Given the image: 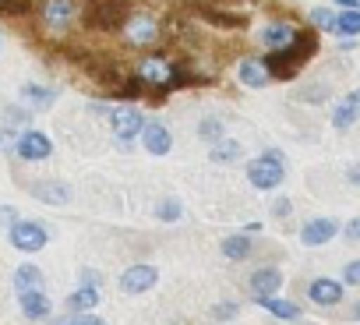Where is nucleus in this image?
<instances>
[{
    "mask_svg": "<svg viewBox=\"0 0 360 325\" xmlns=\"http://www.w3.org/2000/svg\"><path fill=\"white\" fill-rule=\"evenodd\" d=\"M18 300H22V311H25V318H46L50 314V297L43 293V290H25V293H18Z\"/></svg>",
    "mask_w": 360,
    "mask_h": 325,
    "instance_id": "a211bd4d",
    "label": "nucleus"
},
{
    "mask_svg": "<svg viewBox=\"0 0 360 325\" xmlns=\"http://www.w3.org/2000/svg\"><path fill=\"white\" fill-rule=\"evenodd\" d=\"M25 120H29V113H22V110H8V113H4V124H8V131H11V127H22Z\"/></svg>",
    "mask_w": 360,
    "mask_h": 325,
    "instance_id": "c756f323",
    "label": "nucleus"
},
{
    "mask_svg": "<svg viewBox=\"0 0 360 325\" xmlns=\"http://www.w3.org/2000/svg\"><path fill=\"white\" fill-rule=\"evenodd\" d=\"M248 255H251V237H248V234H233V237L223 241V258H230V262H244Z\"/></svg>",
    "mask_w": 360,
    "mask_h": 325,
    "instance_id": "aec40b11",
    "label": "nucleus"
},
{
    "mask_svg": "<svg viewBox=\"0 0 360 325\" xmlns=\"http://www.w3.org/2000/svg\"><path fill=\"white\" fill-rule=\"evenodd\" d=\"M290 209H293L290 198H276V202H272V216H290Z\"/></svg>",
    "mask_w": 360,
    "mask_h": 325,
    "instance_id": "473e14b6",
    "label": "nucleus"
},
{
    "mask_svg": "<svg viewBox=\"0 0 360 325\" xmlns=\"http://www.w3.org/2000/svg\"><path fill=\"white\" fill-rule=\"evenodd\" d=\"M283 177H286V159H283V152H276V148L262 152L258 159H251V167H248V181H251L258 191L279 188Z\"/></svg>",
    "mask_w": 360,
    "mask_h": 325,
    "instance_id": "7ed1b4c3",
    "label": "nucleus"
},
{
    "mask_svg": "<svg viewBox=\"0 0 360 325\" xmlns=\"http://www.w3.org/2000/svg\"><path fill=\"white\" fill-rule=\"evenodd\" d=\"M297 32H300V29H293L290 22H272V25H265V29L258 32V39H262V46L272 53V50H283V46H290V43L297 39Z\"/></svg>",
    "mask_w": 360,
    "mask_h": 325,
    "instance_id": "ddd939ff",
    "label": "nucleus"
},
{
    "mask_svg": "<svg viewBox=\"0 0 360 325\" xmlns=\"http://www.w3.org/2000/svg\"><path fill=\"white\" fill-rule=\"evenodd\" d=\"M57 325H106V321L96 318V314H89V311H75L71 318H60Z\"/></svg>",
    "mask_w": 360,
    "mask_h": 325,
    "instance_id": "c85d7f7f",
    "label": "nucleus"
},
{
    "mask_svg": "<svg viewBox=\"0 0 360 325\" xmlns=\"http://www.w3.org/2000/svg\"><path fill=\"white\" fill-rule=\"evenodd\" d=\"M307 297H311L314 304H321V307H332V304H339V300H342V283H335V279L321 276V279H314V283L307 286Z\"/></svg>",
    "mask_w": 360,
    "mask_h": 325,
    "instance_id": "4468645a",
    "label": "nucleus"
},
{
    "mask_svg": "<svg viewBox=\"0 0 360 325\" xmlns=\"http://www.w3.org/2000/svg\"><path fill=\"white\" fill-rule=\"evenodd\" d=\"M141 145L152 152V155H166L173 148V134L166 131V124H145L141 131Z\"/></svg>",
    "mask_w": 360,
    "mask_h": 325,
    "instance_id": "2eb2a0df",
    "label": "nucleus"
},
{
    "mask_svg": "<svg viewBox=\"0 0 360 325\" xmlns=\"http://www.w3.org/2000/svg\"><path fill=\"white\" fill-rule=\"evenodd\" d=\"M134 78L141 85H152V89H176V85H184L188 75L176 68V60L162 57V53H152V57H141L134 64Z\"/></svg>",
    "mask_w": 360,
    "mask_h": 325,
    "instance_id": "f03ea898",
    "label": "nucleus"
},
{
    "mask_svg": "<svg viewBox=\"0 0 360 325\" xmlns=\"http://www.w3.org/2000/svg\"><path fill=\"white\" fill-rule=\"evenodd\" d=\"M22 99L32 103V106H39V110H46V106H53L57 92H53V89H43V85H25V89H22Z\"/></svg>",
    "mask_w": 360,
    "mask_h": 325,
    "instance_id": "b1692460",
    "label": "nucleus"
},
{
    "mask_svg": "<svg viewBox=\"0 0 360 325\" xmlns=\"http://www.w3.org/2000/svg\"><path fill=\"white\" fill-rule=\"evenodd\" d=\"M353 314H356V318H360V304H356V307H353Z\"/></svg>",
    "mask_w": 360,
    "mask_h": 325,
    "instance_id": "4c0bfd02",
    "label": "nucleus"
},
{
    "mask_svg": "<svg viewBox=\"0 0 360 325\" xmlns=\"http://www.w3.org/2000/svg\"><path fill=\"white\" fill-rule=\"evenodd\" d=\"M258 304H262L269 314H276V318H286V321H293V318L300 314V307H297V304H290V300H279L276 293H272V297H258Z\"/></svg>",
    "mask_w": 360,
    "mask_h": 325,
    "instance_id": "412c9836",
    "label": "nucleus"
},
{
    "mask_svg": "<svg viewBox=\"0 0 360 325\" xmlns=\"http://www.w3.org/2000/svg\"><path fill=\"white\" fill-rule=\"evenodd\" d=\"M15 286H18V293H25V290H43V272H39L36 265H22V269L15 272Z\"/></svg>",
    "mask_w": 360,
    "mask_h": 325,
    "instance_id": "4be33fe9",
    "label": "nucleus"
},
{
    "mask_svg": "<svg viewBox=\"0 0 360 325\" xmlns=\"http://www.w3.org/2000/svg\"><path fill=\"white\" fill-rule=\"evenodd\" d=\"M11 244L18 251H43L46 248V230L39 223H29V219H18L11 227Z\"/></svg>",
    "mask_w": 360,
    "mask_h": 325,
    "instance_id": "0eeeda50",
    "label": "nucleus"
},
{
    "mask_svg": "<svg viewBox=\"0 0 360 325\" xmlns=\"http://www.w3.org/2000/svg\"><path fill=\"white\" fill-rule=\"evenodd\" d=\"M237 78H240L244 89H265V85L272 82V71H269L265 57H248V60H240Z\"/></svg>",
    "mask_w": 360,
    "mask_h": 325,
    "instance_id": "1a4fd4ad",
    "label": "nucleus"
},
{
    "mask_svg": "<svg viewBox=\"0 0 360 325\" xmlns=\"http://www.w3.org/2000/svg\"><path fill=\"white\" fill-rule=\"evenodd\" d=\"M360 120V89H349L342 99H335V110H332V127L335 131H346Z\"/></svg>",
    "mask_w": 360,
    "mask_h": 325,
    "instance_id": "6e6552de",
    "label": "nucleus"
},
{
    "mask_svg": "<svg viewBox=\"0 0 360 325\" xmlns=\"http://www.w3.org/2000/svg\"><path fill=\"white\" fill-rule=\"evenodd\" d=\"M155 279H159V272H155L152 265H131V269H124V276H120V290H124V293H145V290L155 286Z\"/></svg>",
    "mask_w": 360,
    "mask_h": 325,
    "instance_id": "9d476101",
    "label": "nucleus"
},
{
    "mask_svg": "<svg viewBox=\"0 0 360 325\" xmlns=\"http://www.w3.org/2000/svg\"><path fill=\"white\" fill-rule=\"evenodd\" d=\"M32 195H36L39 202H46V205H68V202H71V188L60 184V181H43V184L32 188Z\"/></svg>",
    "mask_w": 360,
    "mask_h": 325,
    "instance_id": "f3484780",
    "label": "nucleus"
},
{
    "mask_svg": "<svg viewBox=\"0 0 360 325\" xmlns=\"http://www.w3.org/2000/svg\"><path fill=\"white\" fill-rule=\"evenodd\" d=\"M346 237H349V241H360V216H356V219H349V227H346Z\"/></svg>",
    "mask_w": 360,
    "mask_h": 325,
    "instance_id": "72a5a7b5",
    "label": "nucleus"
},
{
    "mask_svg": "<svg viewBox=\"0 0 360 325\" xmlns=\"http://www.w3.org/2000/svg\"><path fill=\"white\" fill-rule=\"evenodd\" d=\"M110 127H113V138L127 145L131 138H138L145 131V113L131 103L127 106H110Z\"/></svg>",
    "mask_w": 360,
    "mask_h": 325,
    "instance_id": "39448f33",
    "label": "nucleus"
},
{
    "mask_svg": "<svg viewBox=\"0 0 360 325\" xmlns=\"http://www.w3.org/2000/svg\"><path fill=\"white\" fill-rule=\"evenodd\" d=\"M198 134H202L209 145L223 141V117H205V120L198 124Z\"/></svg>",
    "mask_w": 360,
    "mask_h": 325,
    "instance_id": "bb28decb",
    "label": "nucleus"
},
{
    "mask_svg": "<svg viewBox=\"0 0 360 325\" xmlns=\"http://www.w3.org/2000/svg\"><path fill=\"white\" fill-rule=\"evenodd\" d=\"M335 18H339L335 8H314V11L307 15V22H311L318 32H332V36H335Z\"/></svg>",
    "mask_w": 360,
    "mask_h": 325,
    "instance_id": "a878e982",
    "label": "nucleus"
},
{
    "mask_svg": "<svg viewBox=\"0 0 360 325\" xmlns=\"http://www.w3.org/2000/svg\"><path fill=\"white\" fill-rule=\"evenodd\" d=\"M342 279H346L349 286H360V258L346 265V272H342Z\"/></svg>",
    "mask_w": 360,
    "mask_h": 325,
    "instance_id": "7c9ffc66",
    "label": "nucleus"
},
{
    "mask_svg": "<svg viewBox=\"0 0 360 325\" xmlns=\"http://www.w3.org/2000/svg\"><path fill=\"white\" fill-rule=\"evenodd\" d=\"M39 15H43V25L46 29L60 32V29H68L78 18V0H43Z\"/></svg>",
    "mask_w": 360,
    "mask_h": 325,
    "instance_id": "423d86ee",
    "label": "nucleus"
},
{
    "mask_svg": "<svg viewBox=\"0 0 360 325\" xmlns=\"http://www.w3.org/2000/svg\"><path fill=\"white\" fill-rule=\"evenodd\" d=\"M279 286H283V272L279 269H258L255 276H251V293L255 297H272V293H279Z\"/></svg>",
    "mask_w": 360,
    "mask_h": 325,
    "instance_id": "dca6fc26",
    "label": "nucleus"
},
{
    "mask_svg": "<svg viewBox=\"0 0 360 325\" xmlns=\"http://www.w3.org/2000/svg\"><path fill=\"white\" fill-rule=\"evenodd\" d=\"M335 234H339V223H335V219H325V216H318V219H307V223H304V230H300V241H304L307 248H318V244H328Z\"/></svg>",
    "mask_w": 360,
    "mask_h": 325,
    "instance_id": "f8f14e48",
    "label": "nucleus"
},
{
    "mask_svg": "<svg viewBox=\"0 0 360 325\" xmlns=\"http://www.w3.org/2000/svg\"><path fill=\"white\" fill-rule=\"evenodd\" d=\"M346 181H349V184H360V162H356V167H349V174H346Z\"/></svg>",
    "mask_w": 360,
    "mask_h": 325,
    "instance_id": "c9c22d12",
    "label": "nucleus"
},
{
    "mask_svg": "<svg viewBox=\"0 0 360 325\" xmlns=\"http://www.w3.org/2000/svg\"><path fill=\"white\" fill-rule=\"evenodd\" d=\"M219 321H230L233 314H237V304H216V311H212Z\"/></svg>",
    "mask_w": 360,
    "mask_h": 325,
    "instance_id": "2f4dec72",
    "label": "nucleus"
},
{
    "mask_svg": "<svg viewBox=\"0 0 360 325\" xmlns=\"http://www.w3.org/2000/svg\"><path fill=\"white\" fill-rule=\"evenodd\" d=\"M120 32H124V43H131V46H152L162 36L159 22L148 11H131V18L120 25Z\"/></svg>",
    "mask_w": 360,
    "mask_h": 325,
    "instance_id": "20e7f679",
    "label": "nucleus"
},
{
    "mask_svg": "<svg viewBox=\"0 0 360 325\" xmlns=\"http://www.w3.org/2000/svg\"><path fill=\"white\" fill-rule=\"evenodd\" d=\"M237 155H240V141H233V138H223V141H216L209 148V159L212 162H233Z\"/></svg>",
    "mask_w": 360,
    "mask_h": 325,
    "instance_id": "393cba45",
    "label": "nucleus"
},
{
    "mask_svg": "<svg viewBox=\"0 0 360 325\" xmlns=\"http://www.w3.org/2000/svg\"><path fill=\"white\" fill-rule=\"evenodd\" d=\"M99 304V290L96 286H82V290H75L71 297H68V307L71 311H92Z\"/></svg>",
    "mask_w": 360,
    "mask_h": 325,
    "instance_id": "5701e85b",
    "label": "nucleus"
},
{
    "mask_svg": "<svg viewBox=\"0 0 360 325\" xmlns=\"http://www.w3.org/2000/svg\"><path fill=\"white\" fill-rule=\"evenodd\" d=\"M15 152L22 155V159H46L50 152H53V141L43 134V131H25L22 138H18V145H15Z\"/></svg>",
    "mask_w": 360,
    "mask_h": 325,
    "instance_id": "9b49d317",
    "label": "nucleus"
},
{
    "mask_svg": "<svg viewBox=\"0 0 360 325\" xmlns=\"http://www.w3.org/2000/svg\"><path fill=\"white\" fill-rule=\"evenodd\" d=\"M0 223H8V227H15V223H18L15 209H0Z\"/></svg>",
    "mask_w": 360,
    "mask_h": 325,
    "instance_id": "f704fd0d",
    "label": "nucleus"
},
{
    "mask_svg": "<svg viewBox=\"0 0 360 325\" xmlns=\"http://www.w3.org/2000/svg\"><path fill=\"white\" fill-rule=\"evenodd\" d=\"M314 50H318V29H307V32H297V39L290 43V46H283V50H272L269 57H265V64H269V71H272V78H293L311 57H314Z\"/></svg>",
    "mask_w": 360,
    "mask_h": 325,
    "instance_id": "f257e3e1",
    "label": "nucleus"
},
{
    "mask_svg": "<svg viewBox=\"0 0 360 325\" xmlns=\"http://www.w3.org/2000/svg\"><path fill=\"white\" fill-rule=\"evenodd\" d=\"M4 4H8V0H0V8H4Z\"/></svg>",
    "mask_w": 360,
    "mask_h": 325,
    "instance_id": "58836bf2",
    "label": "nucleus"
},
{
    "mask_svg": "<svg viewBox=\"0 0 360 325\" xmlns=\"http://www.w3.org/2000/svg\"><path fill=\"white\" fill-rule=\"evenodd\" d=\"M155 216H159L162 223H173V219H180V202H176V198H166V202H159Z\"/></svg>",
    "mask_w": 360,
    "mask_h": 325,
    "instance_id": "cd10ccee",
    "label": "nucleus"
},
{
    "mask_svg": "<svg viewBox=\"0 0 360 325\" xmlns=\"http://www.w3.org/2000/svg\"><path fill=\"white\" fill-rule=\"evenodd\" d=\"M339 8H353V11H360V0H335Z\"/></svg>",
    "mask_w": 360,
    "mask_h": 325,
    "instance_id": "e433bc0d",
    "label": "nucleus"
},
{
    "mask_svg": "<svg viewBox=\"0 0 360 325\" xmlns=\"http://www.w3.org/2000/svg\"><path fill=\"white\" fill-rule=\"evenodd\" d=\"M335 36H339V39H356V36H360V11L342 8L339 18H335Z\"/></svg>",
    "mask_w": 360,
    "mask_h": 325,
    "instance_id": "6ab92c4d",
    "label": "nucleus"
}]
</instances>
